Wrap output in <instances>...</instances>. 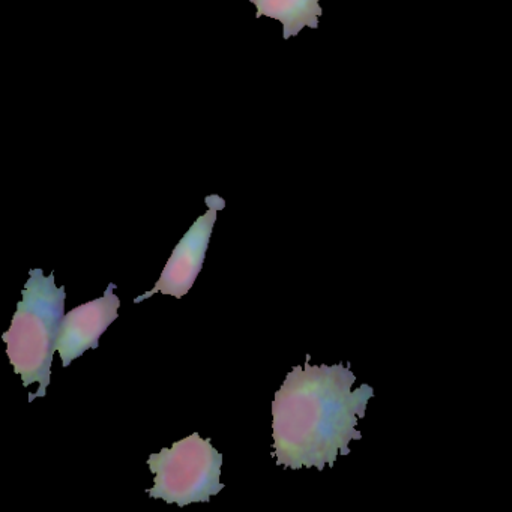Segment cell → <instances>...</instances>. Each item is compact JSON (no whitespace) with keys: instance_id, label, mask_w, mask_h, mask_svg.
<instances>
[{"instance_id":"6da1fadb","label":"cell","mask_w":512,"mask_h":512,"mask_svg":"<svg viewBox=\"0 0 512 512\" xmlns=\"http://www.w3.org/2000/svg\"><path fill=\"white\" fill-rule=\"evenodd\" d=\"M356 376L343 364L311 365L289 371L272 401V457L277 466L298 470L332 467L361 440L358 421L367 413L374 389H353Z\"/></svg>"},{"instance_id":"7a4b0ae2","label":"cell","mask_w":512,"mask_h":512,"mask_svg":"<svg viewBox=\"0 0 512 512\" xmlns=\"http://www.w3.org/2000/svg\"><path fill=\"white\" fill-rule=\"evenodd\" d=\"M10 329L2 335L14 373L22 376L23 386L38 383L40 388L29 395L46 397L52 383L53 356L58 352L59 329L65 316V286L55 284V274L44 275L43 269H31L22 290Z\"/></svg>"},{"instance_id":"3957f363","label":"cell","mask_w":512,"mask_h":512,"mask_svg":"<svg viewBox=\"0 0 512 512\" xmlns=\"http://www.w3.org/2000/svg\"><path fill=\"white\" fill-rule=\"evenodd\" d=\"M148 464L155 475L149 497L169 505L184 508L191 503H208L226 487L220 481L223 454L212 446L211 439H202L199 433L149 455Z\"/></svg>"},{"instance_id":"277c9868","label":"cell","mask_w":512,"mask_h":512,"mask_svg":"<svg viewBox=\"0 0 512 512\" xmlns=\"http://www.w3.org/2000/svg\"><path fill=\"white\" fill-rule=\"evenodd\" d=\"M206 205H208V212L197 218L196 223L178 242L169 262L161 272L160 280L155 283L152 290L134 299L136 304L152 298L155 293L181 299L190 292L202 271L203 263H205L218 212L226 208L223 197L217 196V194L206 197Z\"/></svg>"},{"instance_id":"5b68a950","label":"cell","mask_w":512,"mask_h":512,"mask_svg":"<svg viewBox=\"0 0 512 512\" xmlns=\"http://www.w3.org/2000/svg\"><path fill=\"white\" fill-rule=\"evenodd\" d=\"M116 284L110 283L101 298L86 302L65 313L59 329L58 353L62 367L79 359L83 353L100 346V338L118 319L121 299L115 295Z\"/></svg>"},{"instance_id":"8992f818","label":"cell","mask_w":512,"mask_h":512,"mask_svg":"<svg viewBox=\"0 0 512 512\" xmlns=\"http://www.w3.org/2000/svg\"><path fill=\"white\" fill-rule=\"evenodd\" d=\"M256 5L257 19L269 17L283 25V38L299 35L304 28H319V19L323 14L320 0H250Z\"/></svg>"}]
</instances>
